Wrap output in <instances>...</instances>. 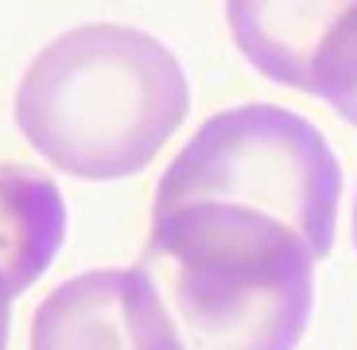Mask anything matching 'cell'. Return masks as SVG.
<instances>
[{
  "instance_id": "cell-4",
  "label": "cell",
  "mask_w": 357,
  "mask_h": 350,
  "mask_svg": "<svg viewBox=\"0 0 357 350\" xmlns=\"http://www.w3.org/2000/svg\"><path fill=\"white\" fill-rule=\"evenodd\" d=\"M66 238V203L51 175L0 163V304L36 284Z\"/></svg>"
},
{
  "instance_id": "cell-1",
  "label": "cell",
  "mask_w": 357,
  "mask_h": 350,
  "mask_svg": "<svg viewBox=\"0 0 357 350\" xmlns=\"http://www.w3.org/2000/svg\"><path fill=\"white\" fill-rule=\"evenodd\" d=\"M314 261L291 226L249 207L155 214L125 269L136 350H295L311 323Z\"/></svg>"
},
{
  "instance_id": "cell-8",
  "label": "cell",
  "mask_w": 357,
  "mask_h": 350,
  "mask_svg": "<svg viewBox=\"0 0 357 350\" xmlns=\"http://www.w3.org/2000/svg\"><path fill=\"white\" fill-rule=\"evenodd\" d=\"M354 249H357V198H354Z\"/></svg>"
},
{
  "instance_id": "cell-2",
  "label": "cell",
  "mask_w": 357,
  "mask_h": 350,
  "mask_svg": "<svg viewBox=\"0 0 357 350\" xmlns=\"http://www.w3.org/2000/svg\"><path fill=\"white\" fill-rule=\"evenodd\" d=\"M190 86L155 36L128 24L70 27L27 63L16 125L27 144L78 180L144 171L178 133Z\"/></svg>"
},
{
  "instance_id": "cell-3",
  "label": "cell",
  "mask_w": 357,
  "mask_h": 350,
  "mask_svg": "<svg viewBox=\"0 0 357 350\" xmlns=\"http://www.w3.org/2000/svg\"><path fill=\"white\" fill-rule=\"evenodd\" d=\"M222 203L280 218L326 257L342 203V163L307 117L284 105H237L214 113L171 160L155 187V214Z\"/></svg>"
},
{
  "instance_id": "cell-7",
  "label": "cell",
  "mask_w": 357,
  "mask_h": 350,
  "mask_svg": "<svg viewBox=\"0 0 357 350\" xmlns=\"http://www.w3.org/2000/svg\"><path fill=\"white\" fill-rule=\"evenodd\" d=\"M8 323H12V307L0 304V350L8 347Z\"/></svg>"
},
{
  "instance_id": "cell-5",
  "label": "cell",
  "mask_w": 357,
  "mask_h": 350,
  "mask_svg": "<svg viewBox=\"0 0 357 350\" xmlns=\"http://www.w3.org/2000/svg\"><path fill=\"white\" fill-rule=\"evenodd\" d=\"M31 350H136L125 319V269L63 280L31 315Z\"/></svg>"
},
{
  "instance_id": "cell-6",
  "label": "cell",
  "mask_w": 357,
  "mask_h": 350,
  "mask_svg": "<svg viewBox=\"0 0 357 350\" xmlns=\"http://www.w3.org/2000/svg\"><path fill=\"white\" fill-rule=\"evenodd\" d=\"M303 94L322 98L357 129V4H334L303 71Z\"/></svg>"
}]
</instances>
